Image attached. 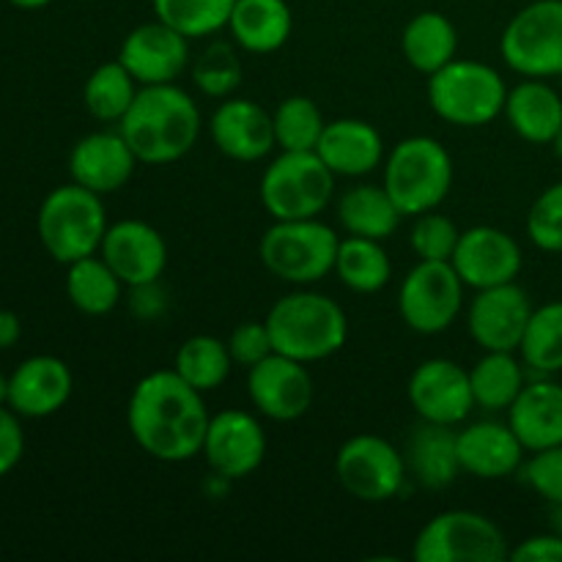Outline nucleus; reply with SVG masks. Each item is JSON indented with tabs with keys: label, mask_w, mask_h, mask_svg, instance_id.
Here are the masks:
<instances>
[{
	"label": "nucleus",
	"mask_w": 562,
	"mask_h": 562,
	"mask_svg": "<svg viewBox=\"0 0 562 562\" xmlns=\"http://www.w3.org/2000/svg\"><path fill=\"white\" fill-rule=\"evenodd\" d=\"M212 415L201 390L179 373L151 371L135 384L126 406V426L143 453L165 464H181L201 453Z\"/></svg>",
	"instance_id": "nucleus-1"
},
{
	"label": "nucleus",
	"mask_w": 562,
	"mask_h": 562,
	"mask_svg": "<svg viewBox=\"0 0 562 562\" xmlns=\"http://www.w3.org/2000/svg\"><path fill=\"white\" fill-rule=\"evenodd\" d=\"M201 110L195 99L176 82L140 86L135 102L119 121V132L137 162L170 165L195 148L201 137Z\"/></svg>",
	"instance_id": "nucleus-2"
},
{
	"label": "nucleus",
	"mask_w": 562,
	"mask_h": 562,
	"mask_svg": "<svg viewBox=\"0 0 562 562\" xmlns=\"http://www.w3.org/2000/svg\"><path fill=\"white\" fill-rule=\"evenodd\" d=\"M263 322L274 351L305 366L338 355L349 340L346 311L333 296L318 291H294L280 296Z\"/></svg>",
	"instance_id": "nucleus-3"
},
{
	"label": "nucleus",
	"mask_w": 562,
	"mask_h": 562,
	"mask_svg": "<svg viewBox=\"0 0 562 562\" xmlns=\"http://www.w3.org/2000/svg\"><path fill=\"white\" fill-rule=\"evenodd\" d=\"M453 157L428 135H412L395 143L384 159V190L404 217L434 212L453 190Z\"/></svg>",
	"instance_id": "nucleus-4"
},
{
	"label": "nucleus",
	"mask_w": 562,
	"mask_h": 562,
	"mask_svg": "<svg viewBox=\"0 0 562 562\" xmlns=\"http://www.w3.org/2000/svg\"><path fill=\"white\" fill-rule=\"evenodd\" d=\"M38 239L58 263H75L97 256L108 234V212L102 195L80 184L55 187L38 209Z\"/></svg>",
	"instance_id": "nucleus-5"
},
{
	"label": "nucleus",
	"mask_w": 562,
	"mask_h": 562,
	"mask_svg": "<svg viewBox=\"0 0 562 562\" xmlns=\"http://www.w3.org/2000/svg\"><path fill=\"white\" fill-rule=\"evenodd\" d=\"M508 86L494 66L456 58L428 77V104L442 121L464 130L492 124L505 113Z\"/></svg>",
	"instance_id": "nucleus-6"
},
{
	"label": "nucleus",
	"mask_w": 562,
	"mask_h": 562,
	"mask_svg": "<svg viewBox=\"0 0 562 562\" xmlns=\"http://www.w3.org/2000/svg\"><path fill=\"white\" fill-rule=\"evenodd\" d=\"M338 245V234L318 217L274 220L261 236L258 256L274 278L291 285H313L335 269Z\"/></svg>",
	"instance_id": "nucleus-7"
},
{
	"label": "nucleus",
	"mask_w": 562,
	"mask_h": 562,
	"mask_svg": "<svg viewBox=\"0 0 562 562\" xmlns=\"http://www.w3.org/2000/svg\"><path fill=\"white\" fill-rule=\"evenodd\" d=\"M335 179L316 151H280L263 170L258 195L272 220L322 217L335 195Z\"/></svg>",
	"instance_id": "nucleus-8"
},
{
	"label": "nucleus",
	"mask_w": 562,
	"mask_h": 562,
	"mask_svg": "<svg viewBox=\"0 0 562 562\" xmlns=\"http://www.w3.org/2000/svg\"><path fill=\"white\" fill-rule=\"evenodd\" d=\"M412 558L417 562H503L510 558L499 525L477 510H442L417 532Z\"/></svg>",
	"instance_id": "nucleus-9"
},
{
	"label": "nucleus",
	"mask_w": 562,
	"mask_h": 562,
	"mask_svg": "<svg viewBox=\"0 0 562 562\" xmlns=\"http://www.w3.org/2000/svg\"><path fill=\"white\" fill-rule=\"evenodd\" d=\"M503 60L521 77H562V0H532L499 38Z\"/></svg>",
	"instance_id": "nucleus-10"
},
{
	"label": "nucleus",
	"mask_w": 562,
	"mask_h": 562,
	"mask_svg": "<svg viewBox=\"0 0 562 562\" xmlns=\"http://www.w3.org/2000/svg\"><path fill=\"white\" fill-rule=\"evenodd\" d=\"M464 289L450 261H417L401 280V318L420 335L445 333L464 311Z\"/></svg>",
	"instance_id": "nucleus-11"
},
{
	"label": "nucleus",
	"mask_w": 562,
	"mask_h": 562,
	"mask_svg": "<svg viewBox=\"0 0 562 562\" xmlns=\"http://www.w3.org/2000/svg\"><path fill=\"white\" fill-rule=\"evenodd\" d=\"M338 483L360 503H390L401 494L409 470L393 442L376 434H357L340 445L335 456Z\"/></svg>",
	"instance_id": "nucleus-12"
},
{
	"label": "nucleus",
	"mask_w": 562,
	"mask_h": 562,
	"mask_svg": "<svg viewBox=\"0 0 562 562\" xmlns=\"http://www.w3.org/2000/svg\"><path fill=\"white\" fill-rule=\"evenodd\" d=\"M406 395L420 420L439 423V426H461L475 409L470 371L448 357H431L420 362L409 376Z\"/></svg>",
	"instance_id": "nucleus-13"
},
{
	"label": "nucleus",
	"mask_w": 562,
	"mask_h": 562,
	"mask_svg": "<svg viewBox=\"0 0 562 562\" xmlns=\"http://www.w3.org/2000/svg\"><path fill=\"white\" fill-rule=\"evenodd\" d=\"M247 395L256 412L274 423H294L307 415L313 404V379L305 362L272 355L247 368Z\"/></svg>",
	"instance_id": "nucleus-14"
},
{
	"label": "nucleus",
	"mask_w": 562,
	"mask_h": 562,
	"mask_svg": "<svg viewBox=\"0 0 562 562\" xmlns=\"http://www.w3.org/2000/svg\"><path fill=\"white\" fill-rule=\"evenodd\" d=\"M201 453L209 470L228 481H241L263 464L267 431L250 412L223 409L209 420Z\"/></svg>",
	"instance_id": "nucleus-15"
},
{
	"label": "nucleus",
	"mask_w": 562,
	"mask_h": 562,
	"mask_svg": "<svg viewBox=\"0 0 562 562\" xmlns=\"http://www.w3.org/2000/svg\"><path fill=\"white\" fill-rule=\"evenodd\" d=\"M467 289H494V285L516 283L521 272V247L508 231L494 225H475L461 231L459 245L450 258Z\"/></svg>",
	"instance_id": "nucleus-16"
},
{
	"label": "nucleus",
	"mask_w": 562,
	"mask_h": 562,
	"mask_svg": "<svg viewBox=\"0 0 562 562\" xmlns=\"http://www.w3.org/2000/svg\"><path fill=\"white\" fill-rule=\"evenodd\" d=\"M532 311L519 283L481 289L467 311V329L483 351H519Z\"/></svg>",
	"instance_id": "nucleus-17"
},
{
	"label": "nucleus",
	"mask_w": 562,
	"mask_h": 562,
	"mask_svg": "<svg viewBox=\"0 0 562 562\" xmlns=\"http://www.w3.org/2000/svg\"><path fill=\"white\" fill-rule=\"evenodd\" d=\"M119 60L140 86L176 82L190 66V38L162 20L143 22L121 42Z\"/></svg>",
	"instance_id": "nucleus-18"
},
{
	"label": "nucleus",
	"mask_w": 562,
	"mask_h": 562,
	"mask_svg": "<svg viewBox=\"0 0 562 562\" xmlns=\"http://www.w3.org/2000/svg\"><path fill=\"white\" fill-rule=\"evenodd\" d=\"M99 256L121 278V283L137 285L159 283L168 267V245L151 223L143 220H119L104 234Z\"/></svg>",
	"instance_id": "nucleus-19"
},
{
	"label": "nucleus",
	"mask_w": 562,
	"mask_h": 562,
	"mask_svg": "<svg viewBox=\"0 0 562 562\" xmlns=\"http://www.w3.org/2000/svg\"><path fill=\"white\" fill-rule=\"evenodd\" d=\"M137 157L124 140L119 130L91 132L80 137L69 154V173L71 181L97 195H113L121 187L130 184L135 176Z\"/></svg>",
	"instance_id": "nucleus-20"
},
{
	"label": "nucleus",
	"mask_w": 562,
	"mask_h": 562,
	"mask_svg": "<svg viewBox=\"0 0 562 562\" xmlns=\"http://www.w3.org/2000/svg\"><path fill=\"white\" fill-rule=\"evenodd\" d=\"M209 132H212L214 146L236 162H258L278 146L272 113H267L252 99H223L209 121Z\"/></svg>",
	"instance_id": "nucleus-21"
},
{
	"label": "nucleus",
	"mask_w": 562,
	"mask_h": 562,
	"mask_svg": "<svg viewBox=\"0 0 562 562\" xmlns=\"http://www.w3.org/2000/svg\"><path fill=\"white\" fill-rule=\"evenodd\" d=\"M71 387L75 379L60 357H31L9 376V406L20 417H49L64 409Z\"/></svg>",
	"instance_id": "nucleus-22"
},
{
	"label": "nucleus",
	"mask_w": 562,
	"mask_h": 562,
	"mask_svg": "<svg viewBox=\"0 0 562 562\" xmlns=\"http://www.w3.org/2000/svg\"><path fill=\"white\" fill-rule=\"evenodd\" d=\"M525 445L514 434L510 423L481 420L459 431L461 472L481 481H499L525 464Z\"/></svg>",
	"instance_id": "nucleus-23"
},
{
	"label": "nucleus",
	"mask_w": 562,
	"mask_h": 562,
	"mask_svg": "<svg viewBox=\"0 0 562 562\" xmlns=\"http://www.w3.org/2000/svg\"><path fill=\"white\" fill-rule=\"evenodd\" d=\"M316 154L338 179H362L384 165V140L368 121L335 119L324 126Z\"/></svg>",
	"instance_id": "nucleus-24"
},
{
	"label": "nucleus",
	"mask_w": 562,
	"mask_h": 562,
	"mask_svg": "<svg viewBox=\"0 0 562 562\" xmlns=\"http://www.w3.org/2000/svg\"><path fill=\"white\" fill-rule=\"evenodd\" d=\"M508 423L527 453L562 445V384L549 379L525 384L508 409Z\"/></svg>",
	"instance_id": "nucleus-25"
},
{
	"label": "nucleus",
	"mask_w": 562,
	"mask_h": 562,
	"mask_svg": "<svg viewBox=\"0 0 562 562\" xmlns=\"http://www.w3.org/2000/svg\"><path fill=\"white\" fill-rule=\"evenodd\" d=\"M406 470L423 488L442 492L459 477V431L453 426L420 420V426L409 434L404 450Z\"/></svg>",
	"instance_id": "nucleus-26"
},
{
	"label": "nucleus",
	"mask_w": 562,
	"mask_h": 562,
	"mask_svg": "<svg viewBox=\"0 0 562 562\" xmlns=\"http://www.w3.org/2000/svg\"><path fill=\"white\" fill-rule=\"evenodd\" d=\"M505 119L521 140L547 146L562 126V97L547 80L525 77L519 86L508 88Z\"/></svg>",
	"instance_id": "nucleus-27"
},
{
	"label": "nucleus",
	"mask_w": 562,
	"mask_h": 562,
	"mask_svg": "<svg viewBox=\"0 0 562 562\" xmlns=\"http://www.w3.org/2000/svg\"><path fill=\"white\" fill-rule=\"evenodd\" d=\"M294 27V14L285 0H236L228 31L236 47L267 55L283 47Z\"/></svg>",
	"instance_id": "nucleus-28"
},
{
	"label": "nucleus",
	"mask_w": 562,
	"mask_h": 562,
	"mask_svg": "<svg viewBox=\"0 0 562 562\" xmlns=\"http://www.w3.org/2000/svg\"><path fill=\"white\" fill-rule=\"evenodd\" d=\"M401 49L412 69L431 77L434 71L459 58V27L442 11H420L406 22Z\"/></svg>",
	"instance_id": "nucleus-29"
},
{
	"label": "nucleus",
	"mask_w": 562,
	"mask_h": 562,
	"mask_svg": "<svg viewBox=\"0 0 562 562\" xmlns=\"http://www.w3.org/2000/svg\"><path fill=\"white\" fill-rule=\"evenodd\" d=\"M401 209L384 190V184H357L338 201V220L349 236L384 241L401 225Z\"/></svg>",
	"instance_id": "nucleus-30"
},
{
	"label": "nucleus",
	"mask_w": 562,
	"mask_h": 562,
	"mask_svg": "<svg viewBox=\"0 0 562 562\" xmlns=\"http://www.w3.org/2000/svg\"><path fill=\"white\" fill-rule=\"evenodd\" d=\"M333 272L355 294H379L393 278V261L379 239L346 236L338 245Z\"/></svg>",
	"instance_id": "nucleus-31"
},
{
	"label": "nucleus",
	"mask_w": 562,
	"mask_h": 562,
	"mask_svg": "<svg viewBox=\"0 0 562 562\" xmlns=\"http://www.w3.org/2000/svg\"><path fill=\"white\" fill-rule=\"evenodd\" d=\"M516 351H486L470 368L475 406L486 412H508L525 390V362L516 360Z\"/></svg>",
	"instance_id": "nucleus-32"
},
{
	"label": "nucleus",
	"mask_w": 562,
	"mask_h": 562,
	"mask_svg": "<svg viewBox=\"0 0 562 562\" xmlns=\"http://www.w3.org/2000/svg\"><path fill=\"white\" fill-rule=\"evenodd\" d=\"M121 291H124V283L99 252L69 263L66 294H69L71 305L86 313V316H108V313H113L121 302Z\"/></svg>",
	"instance_id": "nucleus-33"
},
{
	"label": "nucleus",
	"mask_w": 562,
	"mask_h": 562,
	"mask_svg": "<svg viewBox=\"0 0 562 562\" xmlns=\"http://www.w3.org/2000/svg\"><path fill=\"white\" fill-rule=\"evenodd\" d=\"M234 357H231L228 344L214 335H192L176 351L173 371L184 379L190 387L201 393L223 387L225 379L231 376Z\"/></svg>",
	"instance_id": "nucleus-34"
},
{
	"label": "nucleus",
	"mask_w": 562,
	"mask_h": 562,
	"mask_svg": "<svg viewBox=\"0 0 562 562\" xmlns=\"http://www.w3.org/2000/svg\"><path fill=\"white\" fill-rule=\"evenodd\" d=\"M137 91H140V82L130 75V69L121 60H110L91 71L82 88V102L97 121L119 124L135 102Z\"/></svg>",
	"instance_id": "nucleus-35"
},
{
	"label": "nucleus",
	"mask_w": 562,
	"mask_h": 562,
	"mask_svg": "<svg viewBox=\"0 0 562 562\" xmlns=\"http://www.w3.org/2000/svg\"><path fill=\"white\" fill-rule=\"evenodd\" d=\"M519 355L541 376L562 371V302H547L532 311Z\"/></svg>",
	"instance_id": "nucleus-36"
},
{
	"label": "nucleus",
	"mask_w": 562,
	"mask_h": 562,
	"mask_svg": "<svg viewBox=\"0 0 562 562\" xmlns=\"http://www.w3.org/2000/svg\"><path fill=\"white\" fill-rule=\"evenodd\" d=\"M154 14L187 38L214 36L228 27L236 0H151Z\"/></svg>",
	"instance_id": "nucleus-37"
},
{
	"label": "nucleus",
	"mask_w": 562,
	"mask_h": 562,
	"mask_svg": "<svg viewBox=\"0 0 562 562\" xmlns=\"http://www.w3.org/2000/svg\"><path fill=\"white\" fill-rule=\"evenodd\" d=\"M274 140L280 151H316L324 135L322 110L311 97H289L272 113Z\"/></svg>",
	"instance_id": "nucleus-38"
},
{
	"label": "nucleus",
	"mask_w": 562,
	"mask_h": 562,
	"mask_svg": "<svg viewBox=\"0 0 562 562\" xmlns=\"http://www.w3.org/2000/svg\"><path fill=\"white\" fill-rule=\"evenodd\" d=\"M241 60L236 42H212L192 64V82L209 99L234 97L241 86Z\"/></svg>",
	"instance_id": "nucleus-39"
},
{
	"label": "nucleus",
	"mask_w": 562,
	"mask_h": 562,
	"mask_svg": "<svg viewBox=\"0 0 562 562\" xmlns=\"http://www.w3.org/2000/svg\"><path fill=\"white\" fill-rule=\"evenodd\" d=\"M459 225L448 217L439 214L437 209L426 214H417L415 225H412L409 245L415 250L417 261H450L459 245Z\"/></svg>",
	"instance_id": "nucleus-40"
},
{
	"label": "nucleus",
	"mask_w": 562,
	"mask_h": 562,
	"mask_svg": "<svg viewBox=\"0 0 562 562\" xmlns=\"http://www.w3.org/2000/svg\"><path fill=\"white\" fill-rule=\"evenodd\" d=\"M527 236L547 252H562V181L547 187L527 212Z\"/></svg>",
	"instance_id": "nucleus-41"
},
{
	"label": "nucleus",
	"mask_w": 562,
	"mask_h": 562,
	"mask_svg": "<svg viewBox=\"0 0 562 562\" xmlns=\"http://www.w3.org/2000/svg\"><path fill=\"white\" fill-rule=\"evenodd\" d=\"M519 472L538 497L547 499L549 505L562 503V445L532 453Z\"/></svg>",
	"instance_id": "nucleus-42"
},
{
	"label": "nucleus",
	"mask_w": 562,
	"mask_h": 562,
	"mask_svg": "<svg viewBox=\"0 0 562 562\" xmlns=\"http://www.w3.org/2000/svg\"><path fill=\"white\" fill-rule=\"evenodd\" d=\"M225 344H228L231 357H234V366H241V368L258 366V362L267 360V357L274 351L267 322L239 324Z\"/></svg>",
	"instance_id": "nucleus-43"
},
{
	"label": "nucleus",
	"mask_w": 562,
	"mask_h": 562,
	"mask_svg": "<svg viewBox=\"0 0 562 562\" xmlns=\"http://www.w3.org/2000/svg\"><path fill=\"white\" fill-rule=\"evenodd\" d=\"M25 453V434L14 409L0 406V477L9 475Z\"/></svg>",
	"instance_id": "nucleus-44"
},
{
	"label": "nucleus",
	"mask_w": 562,
	"mask_h": 562,
	"mask_svg": "<svg viewBox=\"0 0 562 562\" xmlns=\"http://www.w3.org/2000/svg\"><path fill=\"white\" fill-rule=\"evenodd\" d=\"M514 562H562V538L558 532H543L521 541L519 547L510 549Z\"/></svg>",
	"instance_id": "nucleus-45"
},
{
	"label": "nucleus",
	"mask_w": 562,
	"mask_h": 562,
	"mask_svg": "<svg viewBox=\"0 0 562 562\" xmlns=\"http://www.w3.org/2000/svg\"><path fill=\"white\" fill-rule=\"evenodd\" d=\"M22 324L16 318V313L0 311V349H11V346L20 340Z\"/></svg>",
	"instance_id": "nucleus-46"
},
{
	"label": "nucleus",
	"mask_w": 562,
	"mask_h": 562,
	"mask_svg": "<svg viewBox=\"0 0 562 562\" xmlns=\"http://www.w3.org/2000/svg\"><path fill=\"white\" fill-rule=\"evenodd\" d=\"M549 525H552V532H558L562 538V503H554L549 508Z\"/></svg>",
	"instance_id": "nucleus-47"
},
{
	"label": "nucleus",
	"mask_w": 562,
	"mask_h": 562,
	"mask_svg": "<svg viewBox=\"0 0 562 562\" xmlns=\"http://www.w3.org/2000/svg\"><path fill=\"white\" fill-rule=\"evenodd\" d=\"M9 3L16 5V9L33 11V9H44V5H49L53 0H9Z\"/></svg>",
	"instance_id": "nucleus-48"
},
{
	"label": "nucleus",
	"mask_w": 562,
	"mask_h": 562,
	"mask_svg": "<svg viewBox=\"0 0 562 562\" xmlns=\"http://www.w3.org/2000/svg\"><path fill=\"white\" fill-rule=\"evenodd\" d=\"M5 404H9V379L0 373V406H5Z\"/></svg>",
	"instance_id": "nucleus-49"
},
{
	"label": "nucleus",
	"mask_w": 562,
	"mask_h": 562,
	"mask_svg": "<svg viewBox=\"0 0 562 562\" xmlns=\"http://www.w3.org/2000/svg\"><path fill=\"white\" fill-rule=\"evenodd\" d=\"M552 148H554V154H558V157L562 159V126H560V132H558V135H554V140H552Z\"/></svg>",
	"instance_id": "nucleus-50"
}]
</instances>
